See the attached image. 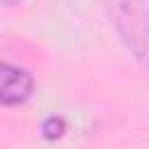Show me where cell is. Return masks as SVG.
<instances>
[{
	"label": "cell",
	"mask_w": 149,
	"mask_h": 149,
	"mask_svg": "<svg viewBox=\"0 0 149 149\" xmlns=\"http://www.w3.org/2000/svg\"><path fill=\"white\" fill-rule=\"evenodd\" d=\"M109 16L130 54L149 72V5L119 2L109 7Z\"/></svg>",
	"instance_id": "6da1fadb"
},
{
	"label": "cell",
	"mask_w": 149,
	"mask_h": 149,
	"mask_svg": "<svg viewBox=\"0 0 149 149\" xmlns=\"http://www.w3.org/2000/svg\"><path fill=\"white\" fill-rule=\"evenodd\" d=\"M33 77L23 70V68H16V65H9L5 63L2 65V88H0V100L5 107H12V105H21L30 98L33 93Z\"/></svg>",
	"instance_id": "7a4b0ae2"
}]
</instances>
